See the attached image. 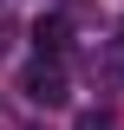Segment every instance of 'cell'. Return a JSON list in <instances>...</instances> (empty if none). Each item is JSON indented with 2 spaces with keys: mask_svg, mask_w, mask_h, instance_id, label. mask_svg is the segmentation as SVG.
I'll list each match as a JSON object with an SVG mask.
<instances>
[{
  "mask_svg": "<svg viewBox=\"0 0 124 130\" xmlns=\"http://www.w3.org/2000/svg\"><path fill=\"white\" fill-rule=\"evenodd\" d=\"M20 85H26L33 104H65V72H59V59H33Z\"/></svg>",
  "mask_w": 124,
  "mask_h": 130,
  "instance_id": "obj_1",
  "label": "cell"
},
{
  "mask_svg": "<svg viewBox=\"0 0 124 130\" xmlns=\"http://www.w3.org/2000/svg\"><path fill=\"white\" fill-rule=\"evenodd\" d=\"M65 39H72V26H65L59 13H46L39 26H33V46H39V59H59V52H65Z\"/></svg>",
  "mask_w": 124,
  "mask_h": 130,
  "instance_id": "obj_2",
  "label": "cell"
},
{
  "mask_svg": "<svg viewBox=\"0 0 124 130\" xmlns=\"http://www.w3.org/2000/svg\"><path fill=\"white\" fill-rule=\"evenodd\" d=\"M78 130H118V124H111V111H85V117H78Z\"/></svg>",
  "mask_w": 124,
  "mask_h": 130,
  "instance_id": "obj_3",
  "label": "cell"
},
{
  "mask_svg": "<svg viewBox=\"0 0 124 130\" xmlns=\"http://www.w3.org/2000/svg\"><path fill=\"white\" fill-rule=\"evenodd\" d=\"M0 52H7V32H0Z\"/></svg>",
  "mask_w": 124,
  "mask_h": 130,
  "instance_id": "obj_4",
  "label": "cell"
}]
</instances>
